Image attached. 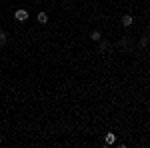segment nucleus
Wrapping results in <instances>:
<instances>
[{
  "label": "nucleus",
  "mask_w": 150,
  "mask_h": 148,
  "mask_svg": "<svg viewBox=\"0 0 150 148\" xmlns=\"http://www.w3.org/2000/svg\"><path fill=\"white\" fill-rule=\"evenodd\" d=\"M90 38H92V40H96V42H98V40H100V38H102V34H100V32H98V30H94L92 34H90Z\"/></svg>",
  "instance_id": "nucleus-5"
},
{
  "label": "nucleus",
  "mask_w": 150,
  "mask_h": 148,
  "mask_svg": "<svg viewBox=\"0 0 150 148\" xmlns=\"http://www.w3.org/2000/svg\"><path fill=\"white\" fill-rule=\"evenodd\" d=\"M104 142H106V144H114V142H116V134L108 132V134H106V138H104Z\"/></svg>",
  "instance_id": "nucleus-2"
},
{
  "label": "nucleus",
  "mask_w": 150,
  "mask_h": 148,
  "mask_svg": "<svg viewBox=\"0 0 150 148\" xmlns=\"http://www.w3.org/2000/svg\"><path fill=\"white\" fill-rule=\"evenodd\" d=\"M132 22H134V20H132V16H130V14H126V16H122V24H124V26H130Z\"/></svg>",
  "instance_id": "nucleus-3"
},
{
  "label": "nucleus",
  "mask_w": 150,
  "mask_h": 148,
  "mask_svg": "<svg viewBox=\"0 0 150 148\" xmlns=\"http://www.w3.org/2000/svg\"><path fill=\"white\" fill-rule=\"evenodd\" d=\"M0 144H2V138H0Z\"/></svg>",
  "instance_id": "nucleus-7"
},
{
  "label": "nucleus",
  "mask_w": 150,
  "mask_h": 148,
  "mask_svg": "<svg viewBox=\"0 0 150 148\" xmlns=\"http://www.w3.org/2000/svg\"><path fill=\"white\" fill-rule=\"evenodd\" d=\"M4 42H6V32H2V30H0V46L4 44Z\"/></svg>",
  "instance_id": "nucleus-6"
},
{
  "label": "nucleus",
  "mask_w": 150,
  "mask_h": 148,
  "mask_svg": "<svg viewBox=\"0 0 150 148\" xmlns=\"http://www.w3.org/2000/svg\"><path fill=\"white\" fill-rule=\"evenodd\" d=\"M38 22H40V24H46V22H48L46 12H40V14H38Z\"/></svg>",
  "instance_id": "nucleus-4"
},
{
  "label": "nucleus",
  "mask_w": 150,
  "mask_h": 148,
  "mask_svg": "<svg viewBox=\"0 0 150 148\" xmlns=\"http://www.w3.org/2000/svg\"><path fill=\"white\" fill-rule=\"evenodd\" d=\"M14 18H16L18 22H26V20H28V10H24V8H18V10L14 12Z\"/></svg>",
  "instance_id": "nucleus-1"
}]
</instances>
